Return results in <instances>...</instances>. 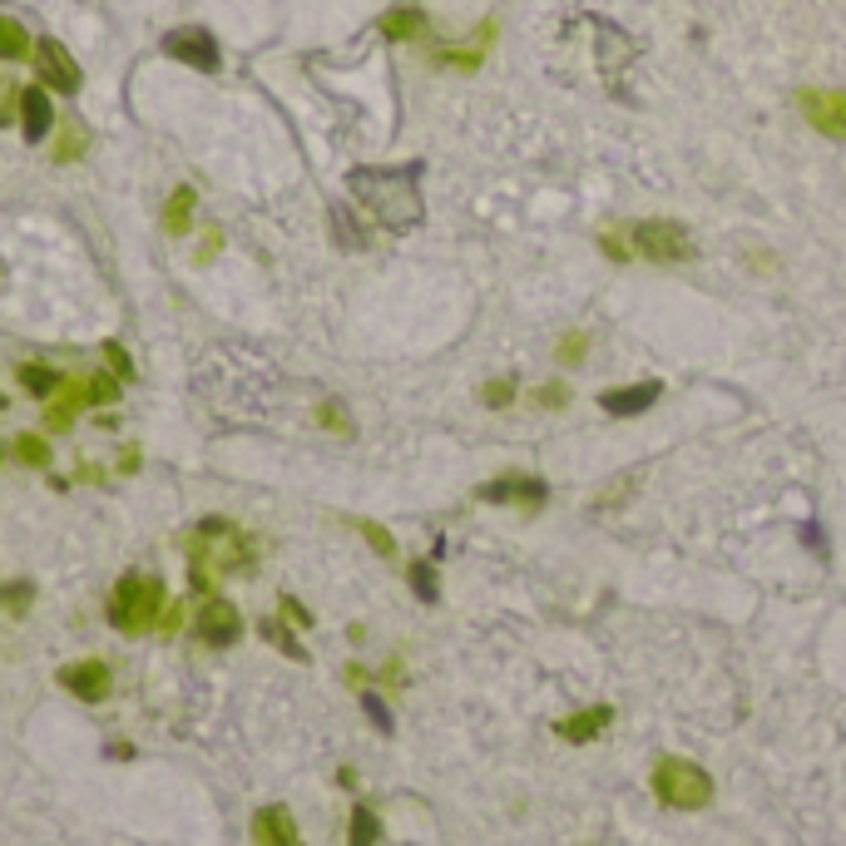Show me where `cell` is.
I'll return each mask as SVG.
<instances>
[{
	"mask_svg": "<svg viewBox=\"0 0 846 846\" xmlns=\"http://www.w3.org/2000/svg\"><path fill=\"white\" fill-rule=\"evenodd\" d=\"M347 189L371 209V219L391 233H407L421 223V164L397 169H352Z\"/></svg>",
	"mask_w": 846,
	"mask_h": 846,
	"instance_id": "1",
	"label": "cell"
},
{
	"mask_svg": "<svg viewBox=\"0 0 846 846\" xmlns=\"http://www.w3.org/2000/svg\"><path fill=\"white\" fill-rule=\"evenodd\" d=\"M253 565V545L243 539V530L223 515H209L199 520L189 539V585L199 594H209L213 579L219 575H233V569H248Z\"/></svg>",
	"mask_w": 846,
	"mask_h": 846,
	"instance_id": "2",
	"label": "cell"
},
{
	"mask_svg": "<svg viewBox=\"0 0 846 846\" xmlns=\"http://www.w3.org/2000/svg\"><path fill=\"white\" fill-rule=\"evenodd\" d=\"M164 604H169L164 579L144 575V569H130L110 594V624L120 628V634H149V628L164 619Z\"/></svg>",
	"mask_w": 846,
	"mask_h": 846,
	"instance_id": "3",
	"label": "cell"
},
{
	"mask_svg": "<svg viewBox=\"0 0 846 846\" xmlns=\"http://www.w3.org/2000/svg\"><path fill=\"white\" fill-rule=\"evenodd\" d=\"M654 797L674 812H703L713 802V777L688 757H658L654 762Z\"/></svg>",
	"mask_w": 846,
	"mask_h": 846,
	"instance_id": "4",
	"label": "cell"
},
{
	"mask_svg": "<svg viewBox=\"0 0 846 846\" xmlns=\"http://www.w3.org/2000/svg\"><path fill=\"white\" fill-rule=\"evenodd\" d=\"M628 233V248H634V258H648V263H688L698 253L693 233L683 229L678 219H638V223H624Z\"/></svg>",
	"mask_w": 846,
	"mask_h": 846,
	"instance_id": "5",
	"label": "cell"
},
{
	"mask_svg": "<svg viewBox=\"0 0 846 846\" xmlns=\"http://www.w3.org/2000/svg\"><path fill=\"white\" fill-rule=\"evenodd\" d=\"M164 55L179 60V65H189V70H199V75H219L223 70V51L203 25H179V31H169L164 35Z\"/></svg>",
	"mask_w": 846,
	"mask_h": 846,
	"instance_id": "6",
	"label": "cell"
},
{
	"mask_svg": "<svg viewBox=\"0 0 846 846\" xmlns=\"http://www.w3.org/2000/svg\"><path fill=\"white\" fill-rule=\"evenodd\" d=\"M476 500L480 505H520L525 515H535V510H545L549 486L539 476H496L476 490Z\"/></svg>",
	"mask_w": 846,
	"mask_h": 846,
	"instance_id": "7",
	"label": "cell"
},
{
	"mask_svg": "<svg viewBox=\"0 0 846 846\" xmlns=\"http://www.w3.org/2000/svg\"><path fill=\"white\" fill-rule=\"evenodd\" d=\"M35 80L45 85V90H55V94H80V85H85V75H80V65H75V55L65 51L60 41H35Z\"/></svg>",
	"mask_w": 846,
	"mask_h": 846,
	"instance_id": "8",
	"label": "cell"
},
{
	"mask_svg": "<svg viewBox=\"0 0 846 846\" xmlns=\"http://www.w3.org/2000/svg\"><path fill=\"white\" fill-rule=\"evenodd\" d=\"M193 634L203 638V644H213V648H229V644H238V634H243V614H238V604L233 599H203V609L193 614Z\"/></svg>",
	"mask_w": 846,
	"mask_h": 846,
	"instance_id": "9",
	"label": "cell"
},
{
	"mask_svg": "<svg viewBox=\"0 0 846 846\" xmlns=\"http://www.w3.org/2000/svg\"><path fill=\"white\" fill-rule=\"evenodd\" d=\"M797 110L826 140H846V94L842 90H802L797 94Z\"/></svg>",
	"mask_w": 846,
	"mask_h": 846,
	"instance_id": "10",
	"label": "cell"
},
{
	"mask_svg": "<svg viewBox=\"0 0 846 846\" xmlns=\"http://www.w3.org/2000/svg\"><path fill=\"white\" fill-rule=\"evenodd\" d=\"M60 688L75 698H85V703H104L114 688V674L104 658H80V664H65L60 668Z\"/></svg>",
	"mask_w": 846,
	"mask_h": 846,
	"instance_id": "11",
	"label": "cell"
},
{
	"mask_svg": "<svg viewBox=\"0 0 846 846\" xmlns=\"http://www.w3.org/2000/svg\"><path fill=\"white\" fill-rule=\"evenodd\" d=\"M490 45H496V21H480V25H476V41H466V45H441V51H431V65H446V70L476 75L480 65H486Z\"/></svg>",
	"mask_w": 846,
	"mask_h": 846,
	"instance_id": "12",
	"label": "cell"
},
{
	"mask_svg": "<svg viewBox=\"0 0 846 846\" xmlns=\"http://www.w3.org/2000/svg\"><path fill=\"white\" fill-rule=\"evenodd\" d=\"M253 846H302V832L282 802L253 812Z\"/></svg>",
	"mask_w": 846,
	"mask_h": 846,
	"instance_id": "13",
	"label": "cell"
},
{
	"mask_svg": "<svg viewBox=\"0 0 846 846\" xmlns=\"http://www.w3.org/2000/svg\"><path fill=\"white\" fill-rule=\"evenodd\" d=\"M658 397H664V381H634V387L599 391V411H604V416H638V411H648Z\"/></svg>",
	"mask_w": 846,
	"mask_h": 846,
	"instance_id": "14",
	"label": "cell"
},
{
	"mask_svg": "<svg viewBox=\"0 0 846 846\" xmlns=\"http://www.w3.org/2000/svg\"><path fill=\"white\" fill-rule=\"evenodd\" d=\"M51 130H55V104H51V90H45V85L35 80L31 90H21V134H25V144H41Z\"/></svg>",
	"mask_w": 846,
	"mask_h": 846,
	"instance_id": "15",
	"label": "cell"
},
{
	"mask_svg": "<svg viewBox=\"0 0 846 846\" xmlns=\"http://www.w3.org/2000/svg\"><path fill=\"white\" fill-rule=\"evenodd\" d=\"M614 723V708L609 703H594V708H579V713L559 717L555 723V737H565V743H594L604 727Z\"/></svg>",
	"mask_w": 846,
	"mask_h": 846,
	"instance_id": "16",
	"label": "cell"
},
{
	"mask_svg": "<svg viewBox=\"0 0 846 846\" xmlns=\"http://www.w3.org/2000/svg\"><path fill=\"white\" fill-rule=\"evenodd\" d=\"M377 31H381V41H391V45L421 41V35H426V11H421V5H397V11H387L377 21Z\"/></svg>",
	"mask_w": 846,
	"mask_h": 846,
	"instance_id": "17",
	"label": "cell"
},
{
	"mask_svg": "<svg viewBox=\"0 0 846 846\" xmlns=\"http://www.w3.org/2000/svg\"><path fill=\"white\" fill-rule=\"evenodd\" d=\"M80 407H90V397H85V381H65L60 397H55V407L45 411V426H51V431H70L75 416H80Z\"/></svg>",
	"mask_w": 846,
	"mask_h": 846,
	"instance_id": "18",
	"label": "cell"
},
{
	"mask_svg": "<svg viewBox=\"0 0 846 846\" xmlns=\"http://www.w3.org/2000/svg\"><path fill=\"white\" fill-rule=\"evenodd\" d=\"M193 203H199L193 183H179V189L169 193V203H164V233H169V238H183V233L193 229Z\"/></svg>",
	"mask_w": 846,
	"mask_h": 846,
	"instance_id": "19",
	"label": "cell"
},
{
	"mask_svg": "<svg viewBox=\"0 0 846 846\" xmlns=\"http://www.w3.org/2000/svg\"><path fill=\"white\" fill-rule=\"evenodd\" d=\"M15 377H21V387L31 391V397H51V391L65 387V377L51 367V361H21V367H15Z\"/></svg>",
	"mask_w": 846,
	"mask_h": 846,
	"instance_id": "20",
	"label": "cell"
},
{
	"mask_svg": "<svg viewBox=\"0 0 846 846\" xmlns=\"http://www.w3.org/2000/svg\"><path fill=\"white\" fill-rule=\"evenodd\" d=\"M31 55H35L31 31L15 15H0V60H31Z\"/></svg>",
	"mask_w": 846,
	"mask_h": 846,
	"instance_id": "21",
	"label": "cell"
},
{
	"mask_svg": "<svg viewBox=\"0 0 846 846\" xmlns=\"http://www.w3.org/2000/svg\"><path fill=\"white\" fill-rule=\"evenodd\" d=\"M381 842V816L367 802L352 806V826H347V846H377Z\"/></svg>",
	"mask_w": 846,
	"mask_h": 846,
	"instance_id": "22",
	"label": "cell"
},
{
	"mask_svg": "<svg viewBox=\"0 0 846 846\" xmlns=\"http://www.w3.org/2000/svg\"><path fill=\"white\" fill-rule=\"evenodd\" d=\"M85 149H90V130H85L80 120L60 124V144H55V164H75V159H85Z\"/></svg>",
	"mask_w": 846,
	"mask_h": 846,
	"instance_id": "23",
	"label": "cell"
},
{
	"mask_svg": "<svg viewBox=\"0 0 846 846\" xmlns=\"http://www.w3.org/2000/svg\"><path fill=\"white\" fill-rule=\"evenodd\" d=\"M11 446H15V460H25V466H35V470H45V466H51V460H55L51 441H45V436H35V431H25V436H15Z\"/></svg>",
	"mask_w": 846,
	"mask_h": 846,
	"instance_id": "24",
	"label": "cell"
},
{
	"mask_svg": "<svg viewBox=\"0 0 846 846\" xmlns=\"http://www.w3.org/2000/svg\"><path fill=\"white\" fill-rule=\"evenodd\" d=\"M258 628H263V638H268L272 648H282V654H288V658H298V664H308V648H302L298 638L288 634V624H278V619H263Z\"/></svg>",
	"mask_w": 846,
	"mask_h": 846,
	"instance_id": "25",
	"label": "cell"
},
{
	"mask_svg": "<svg viewBox=\"0 0 846 846\" xmlns=\"http://www.w3.org/2000/svg\"><path fill=\"white\" fill-rule=\"evenodd\" d=\"M599 253H604L609 263H634V248H628L624 223H609V229L599 233Z\"/></svg>",
	"mask_w": 846,
	"mask_h": 846,
	"instance_id": "26",
	"label": "cell"
},
{
	"mask_svg": "<svg viewBox=\"0 0 846 846\" xmlns=\"http://www.w3.org/2000/svg\"><path fill=\"white\" fill-rule=\"evenodd\" d=\"M407 579H411V589H416V599H421V604H436V599H441V585H436V565H431V559H416Z\"/></svg>",
	"mask_w": 846,
	"mask_h": 846,
	"instance_id": "27",
	"label": "cell"
},
{
	"mask_svg": "<svg viewBox=\"0 0 846 846\" xmlns=\"http://www.w3.org/2000/svg\"><path fill=\"white\" fill-rule=\"evenodd\" d=\"M589 357V332H569V337L555 342V361L559 367H585Z\"/></svg>",
	"mask_w": 846,
	"mask_h": 846,
	"instance_id": "28",
	"label": "cell"
},
{
	"mask_svg": "<svg viewBox=\"0 0 846 846\" xmlns=\"http://www.w3.org/2000/svg\"><path fill=\"white\" fill-rule=\"evenodd\" d=\"M85 397H90V407H120V381H114V371H100V377L85 381Z\"/></svg>",
	"mask_w": 846,
	"mask_h": 846,
	"instance_id": "29",
	"label": "cell"
},
{
	"mask_svg": "<svg viewBox=\"0 0 846 846\" xmlns=\"http://www.w3.org/2000/svg\"><path fill=\"white\" fill-rule=\"evenodd\" d=\"M332 229H337V243H342L347 253H361V248H367V233H361L357 223L347 219V209H342V203L332 209Z\"/></svg>",
	"mask_w": 846,
	"mask_h": 846,
	"instance_id": "30",
	"label": "cell"
},
{
	"mask_svg": "<svg viewBox=\"0 0 846 846\" xmlns=\"http://www.w3.org/2000/svg\"><path fill=\"white\" fill-rule=\"evenodd\" d=\"M530 407L539 411H565L569 407V381H545V387L530 391Z\"/></svg>",
	"mask_w": 846,
	"mask_h": 846,
	"instance_id": "31",
	"label": "cell"
},
{
	"mask_svg": "<svg viewBox=\"0 0 846 846\" xmlns=\"http://www.w3.org/2000/svg\"><path fill=\"white\" fill-rule=\"evenodd\" d=\"M352 525L361 530V539H367V545L377 549L381 559H397V539H391V530H381L377 520H352Z\"/></svg>",
	"mask_w": 846,
	"mask_h": 846,
	"instance_id": "32",
	"label": "cell"
},
{
	"mask_svg": "<svg viewBox=\"0 0 846 846\" xmlns=\"http://www.w3.org/2000/svg\"><path fill=\"white\" fill-rule=\"evenodd\" d=\"M318 426L322 431H337V436H357V426H352V421H347V411H342V401H322V407H318Z\"/></svg>",
	"mask_w": 846,
	"mask_h": 846,
	"instance_id": "33",
	"label": "cell"
},
{
	"mask_svg": "<svg viewBox=\"0 0 846 846\" xmlns=\"http://www.w3.org/2000/svg\"><path fill=\"white\" fill-rule=\"evenodd\" d=\"M480 401H486L490 411H505L510 401H515V377H496V381H486V387H480Z\"/></svg>",
	"mask_w": 846,
	"mask_h": 846,
	"instance_id": "34",
	"label": "cell"
},
{
	"mask_svg": "<svg viewBox=\"0 0 846 846\" xmlns=\"http://www.w3.org/2000/svg\"><path fill=\"white\" fill-rule=\"evenodd\" d=\"M35 599V585L31 579H15V585H0V609H11V614H25V604Z\"/></svg>",
	"mask_w": 846,
	"mask_h": 846,
	"instance_id": "35",
	"label": "cell"
},
{
	"mask_svg": "<svg viewBox=\"0 0 846 846\" xmlns=\"http://www.w3.org/2000/svg\"><path fill=\"white\" fill-rule=\"evenodd\" d=\"M361 708H367V717H371V723H377V733H397V723H391V713H387V703H381V698L377 693H361Z\"/></svg>",
	"mask_w": 846,
	"mask_h": 846,
	"instance_id": "36",
	"label": "cell"
},
{
	"mask_svg": "<svg viewBox=\"0 0 846 846\" xmlns=\"http://www.w3.org/2000/svg\"><path fill=\"white\" fill-rule=\"evenodd\" d=\"M104 361L114 367V377H120V381H130V377H134V361H130V352H124L120 342H104Z\"/></svg>",
	"mask_w": 846,
	"mask_h": 846,
	"instance_id": "37",
	"label": "cell"
},
{
	"mask_svg": "<svg viewBox=\"0 0 846 846\" xmlns=\"http://www.w3.org/2000/svg\"><path fill=\"white\" fill-rule=\"evenodd\" d=\"M278 604H282V614H288V619H292V624H298V628H312V614H308V609H302V604H298V599H292V594H282Z\"/></svg>",
	"mask_w": 846,
	"mask_h": 846,
	"instance_id": "38",
	"label": "cell"
},
{
	"mask_svg": "<svg viewBox=\"0 0 846 846\" xmlns=\"http://www.w3.org/2000/svg\"><path fill=\"white\" fill-rule=\"evenodd\" d=\"M223 248V233L219 229H209V233H203V248H199V263H209L213 258V253H219Z\"/></svg>",
	"mask_w": 846,
	"mask_h": 846,
	"instance_id": "39",
	"label": "cell"
},
{
	"mask_svg": "<svg viewBox=\"0 0 846 846\" xmlns=\"http://www.w3.org/2000/svg\"><path fill=\"white\" fill-rule=\"evenodd\" d=\"M120 470H124V476H134V470H140V450H124V460H120Z\"/></svg>",
	"mask_w": 846,
	"mask_h": 846,
	"instance_id": "40",
	"label": "cell"
},
{
	"mask_svg": "<svg viewBox=\"0 0 846 846\" xmlns=\"http://www.w3.org/2000/svg\"><path fill=\"white\" fill-rule=\"evenodd\" d=\"M5 407H11V401H5V391H0V411H5Z\"/></svg>",
	"mask_w": 846,
	"mask_h": 846,
	"instance_id": "41",
	"label": "cell"
}]
</instances>
